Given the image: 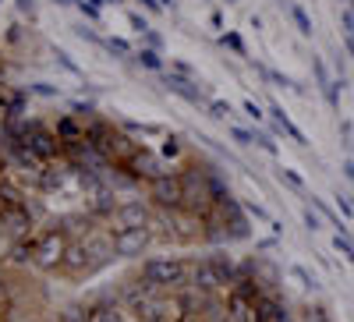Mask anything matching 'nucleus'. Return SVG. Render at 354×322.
<instances>
[{"instance_id":"f257e3e1","label":"nucleus","mask_w":354,"mask_h":322,"mask_svg":"<svg viewBox=\"0 0 354 322\" xmlns=\"http://www.w3.org/2000/svg\"><path fill=\"white\" fill-rule=\"evenodd\" d=\"M145 283L160 294H177V290L188 287V276H192V262L177 258V255H163V258H145L142 262V273H138Z\"/></svg>"},{"instance_id":"f03ea898","label":"nucleus","mask_w":354,"mask_h":322,"mask_svg":"<svg viewBox=\"0 0 354 322\" xmlns=\"http://www.w3.org/2000/svg\"><path fill=\"white\" fill-rule=\"evenodd\" d=\"M68 227H46L32 238V266L43 273H61V262L68 255Z\"/></svg>"},{"instance_id":"7ed1b4c3","label":"nucleus","mask_w":354,"mask_h":322,"mask_svg":"<svg viewBox=\"0 0 354 322\" xmlns=\"http://www.w3.org/2000/svg\"><path fill=\"white\" fill-rule=\"evenodd\" d=\"M21 142H25L43 163H57V160L64 156V142L57 138V131H53L50 124H43V121H25Z\"/></svg>"},{"instance_id":"20e7f679","label":"nucleus","mask_w":354,"mask_h":322,"mask_svg":"<svg viewBox=\"0 0 354 322\" xmlns=\"http://www.w3.org/2000/svg\"><path fill=\"white\" fill-rule=\"evenodd\" d=\"M149 202L160 213H181L185 209V178L177 170L163 173L149 184Z\"/></svg>"},{"instance_id":"39448f33","label":"nucleus","mask_w":354,"mask_h":322,"mask_svg":"<svg viewBox=\"0 0 354 322\" xmlns=\"http://www.w3.org/2000/svg\"><path fill=\"white\" fill-rule=\"evenodd\" d=\"M153 206L149 202H142V198H128V202H121V206L113 209V216L106 220L110 227V234L113 230H135V227H153Z\"/></svg>"},{"instance_id":"423d86ee","label":"nucleus","mask_w":354,"mask_h":322,"mask_svg":"<svg viewBox=\"0 0 354 322\" xmlns=\"http://www.w3.org/2000/svg\"><path fill=\"white\" fill-rule=\"evenodd\" d=\"M113 252L117 258H138L153 245V227H135V230H113Z\"/></svg>"},{"instance_id":"0eeeda50","label":"nucleus","mask_w":354,"mask_h":322,"mask_svg":"<svg viewBox=\"0 0 354 322\" xmlns=\"http://www.w3.org/2000/svg\"><path fill=\"white\" fill-rule=\"evenodd\" d=\"M117 170H124L131 181H145V184H153L156 178H163V173H170L167 167H163V160L156 156V153H149V149H138L124 167H117Z\"/></svg>"},{"instance_id":"6e6552de","label":"nucleus","mask_w":354,"mask_h":322,"mask_svg":"<svg viewBox=\"0 0 354 322\" xmlns=\"http://www.w3.org/2000/svg\"><path fill=\"white\" fill-rule=\"evenodd\" d=\"M188 287H195L198 294H209V298H216L220 290H223V283H220V276H216V269H213L209 258H195V262H192ZM223 294H227V290H223Z\"/></svg>"},{"instance_id":"1a4fd4ad","label":"nucleus","mask_w":354,"mask_h":322,"mask_svg":"<svg viewBox=\"0 0 354 322\" xmlns=\"http://www.w3.org/2000/svg\"><path fill=\"white\" fill-rule=\"evenodd\" d=\"M163 89H170L174 96H181V100H188V103H195V106H209V96H205V89H202L195 78H185V75L167 71V75H163Z\"/></svg>"},{"instance_id":"9d476101","label":"nucleus","mask_w":354,"mask_h":322,"mask_svg":"<svg viewBox=\"0 0 354 322\" xmlns=\"http://www.w3.org/2000/svg\"><path fill=\"white\" fill-rule=\"evenodd\" d=\"M100 266L93 262V255H88V248L82 245V241H71V248H68V255H64V262H61V273L64 276H88V273H96Z\"/></svg>"},{"instance_id":"9b49d317","label":"nucleus","mask_w":354,"mask_h":322,"mask_svg":"<svg viewBox=\"0 0 354 322\" xmlns=\"http://www.w3.org/2000/svg\"><path fill=\"white\" fill-rule=\"evenodd\" d=\"M213 262V269H216V276H220V283H223V290H230L234 283H238L241 276H245V269H241V262L234 258L230 252H223V248H216L213 255H205Z\"/></svg>"},{"instance_id":"f8f14e48","label":"nucleus","mask_w":354,"mask_h":322,"mask_svg":"<svg viewBox=\"0 0 354 322\" xmlns=\"http://www.w3.org/2000/svg\"><path fill=\"white\" fill-rule=\"evenodd\" d=\"M88 322H128V308L117 298H103L96 305H88Z\"/></svg>"},{"instance_id":"ddd939ff","label":"nucleus","mask_w":354,"mask_h":322,"mask_svg":"<svg viewBox=\"0 0 354 322\" xmlns=\"http://www.w3.org/2000/svg\"><path fill=\"white\" fill-rule=\"evenodd\" d=\"M223 301H227V315H230V322H255V301L245 298L241 290H227Z\"/></svg>"},{"instance_id":"4468645a","label":"nucleus","mask_w":354,"mask_h":322,"mask_svg":"<svg viewBox=\"0 0 354 322\" xmlns=\"http://www.w3.org/2000/svg\"><path fill=\"white\" fill-rule=\"evenodd\" d=\"M53 131H57V138H61L64 145H71V142H85V121H78L75 113H61L53 121Z\"/></svg>"},{"instance_id":"2eb2a0df","label":"nucleus","mask_w":354,"mask_h":322,"mask_svg":"<svg viewBox=\"0 0 354 322\" xmlns=\"http://www.w3.org/2000/svg\"><path fill=\"white\" fill-rule=\"evenodd\" d=\"M25 103H28V89H4L8 117H25Z\"/></svg>"},{"instance_id":"dca6fc26","label":"nucleus","mask_w":354,"mask_h":322,"mask_svg":"<svg viewBox=\"0 0 354 322\" xmlns=\"http://www.w3.org/2000/svg\"><path fill=\"white\" fill-rule=\"evenodd\" d=\"M135 64H142L145 71H163V53L138 46V50H135Z\"/></svg>"},{"instance_id":"f3484780","label":"nucleus","mask_w":354,"mask_h":322,"mask_svg":"<svg viewBox=\"0 0 354 322\" xmlns=\"http://www.w3.org/2000/svg\"><path fill=\"white\" fill-rule=\"evenodd\" d=\"M270 113H273V121H277V128H280V131H287V135H290L294 142H305V138H301V131H298V128H294V124L287 121V113H283L280 106H273Z\"/></svg>"},{"instance_id":"a211bd4d","label":"nucleus","mask_w":354,"mask_h":322,"mask_svg":"<svg viewBox=\"0 0 354 322\" xmlns=\"http://www.w3.org/2000/svg\"><path fill=\"white\" fill-rule=\"evenodd\" d=\"M57 322H88V305H68L61 308V319Z\"/></svg>"},{"instance_id":"6ab92c4d","label":"nucleus","mask_w":354,"mask_h":322,"mask_svg":"<svg viewBox=\"0 0 354 322\" xmlns=\"http://www.w3.org/2000/svg\"><path fill=\"white\" fill-rule=\"evenodd\" d=\"M103 50H110V53H117V57H135V50L128 46V39H117V36H106V39H103Z\"/></svg>"},{"instance_id":"aec40b11","label":"nucleus","mask_w":354,"mask_h":322,"mask_svg":"<svg viewBox=\"0 0 354 322\" xmlns=\"http://www.w3.org/2000/svg\"><path fill=\"white\" fill-rule=\"evenodd\" d=\"M209 117H216V121H227V117H234V106L227 103V100H209Z\"/></svg>"},{"instance_id":"412c9836","label":"nucleus","mask_w":354,"mask_h":322,"mask_svg":"<svg viewBox=\"0 0 354 322\" xmlns=\"http://www.w3.org/2000/svg\"><path fill=\"white\" fill-rule=\"evenodd\" d=\"M121 128H124L131 138H135V135H163V128H160V124H135V121H124Z\"/></svg>"},{"instance_id":"4be33fe9","label":"nucleus","mask_w":354,"mask_h":322,"mask_svg":"<svg viewBox=\"0 0 354 322\" xmlns=\"http://www.w3.org/2000/svg\"><path fill=\"white\" fill-rule=\"evenodd\" d=\"M220 43H223L227 50H234L238 57H245V53H248V50H245V39H241L238 32H223V36H220Z\"/></svg>"},{"instance_id":"5701e85b","label":"nucleus","mask_w":354,"mask_h":322,"mask_svg":"<svg viewBox=\"0 0 354 322\" xmlns=\"http://www.w3.org/2000/svg\"><path fill=\"white\" fill-rule=\"evenodd\" d=\"M28 96H61V89H53V85L50 82H32V85H28Z\"/></svg>"},{"instance_id":"b1692460","label":"nucleus","mask_w":354,"mask_h":322,"mask_svg":"<svg viewBox=\"0 0 354 322\" xmlns=\"http://www.w3.org/2000/svg\"><path fill=\"white\" fill-rule=\"evenodd\" d=\"M53 57H57V64H61V68H64L68 75H78V78H82V68H78V64L71 61V57H68L64 50H53Z\"/></svg>"},{"instance_id":"393cba45","label":"nucleus","mask_w":354,"mask_h":322,"mask_svg":"<svg viewBox=\"0 0 354 322\" xmlns=\"http://www.w3.org/2000/svg\"><path fill=\"white\" fill-rule=\"evenodd\" d=\"M230 138L238 142V145H255V131H248V128H238V124L230 128Z\"/></svg>"},{"instance_id":"a878e982","label":"nucleus","mask_w":354,"mask_h":322,"mask_svg":"<svg viewBox=\"0 0 354 322\" xmlns=\"http://www.w3.org/2000/svg\"><path fill=\"white\" fill-rule=\"evenodd\" d=\"M142 46H145V50H156V53H160V50H163V36L156 32V28H149V32L142 36Z\"/></svg>"},{"instance_id":"bb28decb","label":"nucleus","mask_w":354,"mask_h":322,"mask_svg":"<svg viewBox=\"0 0 354 322\" xmlns=\"http://www.w3.org/2000/svg\"><path fill=\"white\" fill-rule=\"evenodd\" d=\"M163 156H170V160L181 156V138H177V135H167L163 138Z\"/></svg>"},{"instance_id":"cd10ccee","label":"nucleus","mask_w":354,"mask_h":322,"mask_svg":"<svg viewBox=\"0 0 354 322\" xmlns=\"http://www.w3.org/2000/svg\"><path fill=\"white\" fill-rule=\"evenodd\" d=\"M290 18H294V25H298V28H301L305 36L312 32V21H308V15H305L301 8H290Z\"/></svg>"},{"instance_id":"c85d7f7f","label":"nucleus","mask_w":354,"mask_h":322,"mask_svg":"<svg viewBox=\"0 0 354 322\" xmlns=\"http://www.w3.org/2000/svg\"><path fill=\"white\" fill-rule=\"evenodd\" d=\"M241 206H245V213H248V216H255V220H266V223H273V216L266 213L262 206H255V202H241Z\"/></svg>"},{"instance_id":"c756f323","label":"nucleus","mask_w":354,"mask_h":322,"mask_svg":"<svg viewBox=\"0 0 354 322\" xmlns=\"http://www.w3.org/2000/svg\"><path fill=\"white\" fill-rule=\"evenodd\" d=\"M78 11H82L85 18H93V21H100V4H93V0H82V4H78Z\"/></svg>"},{"instance_id":"7c9ffc66","label":"nucleus","mask_w":354,"mask_h":322,"mask_svg":"<svg viewBox=\"0 0 354 322\" xmlns=\"http://www.w3.org/2000/svg\"><path fill=\"white\" fill-rule=\"evenodd\" d=\"M128 25L135 28V32H138V36H145V32H149V21H145L142 15H128Z\"/></svg>"},{"instance_id":"2f4dec72","label":"nucleus","mask_w":354,"mask_h":322,"mask_svg":"<svg viewBox=\"0 0 354 322\" xmlns=\"http://www.w3.org/2000/svg\"><path fill=\"white\" fill-rule=\"evenodd\" d=\"M15 8H18V15H25V18H36V0H15Z\"/></svg>"},{"instance_id":"473e14b6","label":"nucleus","mask_w":354,"mask_h":322,"mask_svg":"<svg viewBox=\"0 0 354 322\" xmlns=\"http://www.w3.org/2000/svg\"><path fill=\"white\" fill-rule=\"evenodd\" d=\"M170 71H174V75H185V78H195V68L185 64V61H170Z\"/></svg>"},{"instance_id":"72a5a7b5","label":"nucleus","mask_w":354,"mask_h":322,"mask_svg":"<svg viewBox=\"0 0 354 322\" xmlns=\"http://www.w3.org/2000/svg\"><path fill=\"white\" fill-rule=\"evenodd\" d=\"M255 145H259V149H266V153H277V142H273L270 135H259V131H255Z\"/></svg>"},{"instance_id":"f704fd0d","label":"nucleus","mask_w":354,"mask_h":322,"mask_svg":"<svg viewBox=\"0 0 354 322\" xmlns=\"http://www.w3.org/2000/svg\"><path fill=\"white\" fill-rule=\"evenodd\" d=\"M305 322H330L326 319V308H308L305 312Z\"/></svg>"},{"instance_id":"c9c22d12","label":"nucleus","mask_w":354,"mask_h":322,"mask_svg":"<svg viewBox=\"0 0 354 322\" xmlns=\"http://www.w3.org/2000/svg\"><path fill=\"white\" fill-rule=\"evenodd\" d=\"M245 113L252 117V121H262V110H259V103H255V100H245Z\"/></svg>"},{"instance_id":"e433bc0d","label":"nucleus","mask_w":354,"mask_h":322,"mask_svg":"<svg viewBox=\"0 0 354 322\" xmlns=\"http://www.w3.org/2000/svg\"><path fill=\"white\" fill-rule=\"evenodd\" d=\"M280 178L290 184V188H301V178H298V173H294V170H280Z\"/></svg>"},{"instance_id":"4c0bfd02","label":"nucleus","mask_w":354,"mask_h":322,"mask_svg":"<svg viewBox=\"0 0 354 322\" xmlns=\"http://www.w3.org/2000/svg\"><path fill=\"white\" fill-rule=\"evenodd\" d=\"M138 4H142L145 11H149V15H160V11H163V4H160V0H138Z\"/></svg>"},{"instance_id":"58836bf2","label":"nucleus","mask_w":354,"mask_h":322,"mask_svg":"<svg viewBox=\"0 0 354 322\" xmlns=\"http://www.w3.org/2000/svg\"><path fill=\"white\" fill-rule=\"evenodd\" d=\"M21 36H25L21 25H11V28H8V43H21Z\"/></svg>"},{"instance_id":"ea45409f","label":"nucleus","mask_w":354,"mask_h":322,"mask_svg":"<svg viewBox=\"0 0 354 322\" xmlns=\"http://www.w3.org/2000/svg\"><path fill=\"white\" fill-rule=\"evenodd\" d=\"M290 273H294V276H298V280H301V283H305V287H315V280H312V276H308V273H305V269H298V266H294V269H290Z\"/></svg>"},{"instance_id":"a19ab883","label":"nucleus","mask_w":354,"mask_h":322,"mask_svg":"<svg viewBox=\"0 0 354 322\" xmlns=\"http://www.w3.org/2000/svg\"><path fill=\"white\" fill-rule=\"evenodd\" d=\"M8 173V156H4V142H0V178Z\"/></svg>"},{"instance_id":"79ce46f5","label":"nucleus","mask_w":354,"mask_h":322,"mask_svg":"<svg viewBox=\"0 0 354 322\" xmlns=\"http://www.w3.org/2000/svg\"><path fill=\"white\" fill-rule=\"evenodd\" d=\"M8 117V106H4V89H0V121Z\"/></svg>"},{"instance_id":"37998d69","label":"nucleus","mask_w":354,"mask_h":322,"mask_svg":"<svg viewBox=\"0 0 354 322\" xmlns=\"http://www.w3.org/2000/svg\"><path fill=\"white\" fill-rule=\"evenodd\" d=\"M181 322H205L202 315H181Z\"/></svg>"},{"instance_id":"c03bdc74","label":"nucleus","mask_w":354,"mask_h":322,"mask_svg":"<svg viewBox=\"0 0 354 322\" xmlns=\"http://www.w3.org/2000/svg\"><path fill=\"white\" fill-rule=\"evenodd\" d=\"M93 4H121V0H93Z\"/></svg>"},{"instance_id":"a18cd8bd","label":"nucleus","mask_w":354,"mask_h":322,"mask_svg":"<svg viewBox=\"0 0 354 322\" xmlns=\"http://www.w3.org/2000/svg\"><path fill=\"white\" fill-rule=\"evenodd\" d=\"M160 4H163V8H170V4H174V0H160Z\"/></svg>"},{"instance_id":"49530a36","label":"nucleus","mask_w":354,"mask_h":322,"mask_svg":"<svg viewBox=\"0 0 354 322\" xmlns=\"http://www.w3.org/2000/svg\"><path fill=\"white\" fill-rule=\"evenodd\" d=\"M227 4H238V0H227Z\"/></svg>"},{"instance_id":"de8ad7c7","label":"nucleus","mask_w":354,"mask_h":322,"mask_svg":"<svg viewBox=\"0 0 354 322\" xmlns=\"http://www.w3.org/2000/svg\"><path fill=\"white\" fill-rule=\"evenodd\" d=\"M0 283H4V280H0ZM0 290H4V287H0Z\"/></svg>"}]
</instances>
